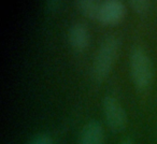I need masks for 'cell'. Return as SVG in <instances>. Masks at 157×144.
Segmentation results:
<instances>
[{
  "instance_id": "cell-1",
  "label": "cell",
  "mask_w": 157,
  "mask_h": 144,
  "mask_svg": "<svg viewBox=\"0 0 157 144\" xmlns=\"http://www.w3.org/2000/svg\"><path fill=\"white\" fill-rule=\"evenodd\" d=\"M121 47V40L116 37H108L101 42L92 68L93 80L97 83L103 82L111 73Z\"/></svg>"
},
{
  "instance_id": "cell-2",
  "label": "cell",
  "mask_w": 157,
  "mask_h": 144,
  "mask_svg": "<svg viewBox=\"0 0 157 144\" xmlns=\"http://www.w3.org/2000/svg\"><path fill=\"white\" fill-rule=\"evenodd\" d=\"M130 74L135 86L139 90L150 87L153 80V66L151 58L141 47H136L130 55Z\"/></svg>"
},
{
  "instance_id": "cell-3",
  "label": "cell",
  "mask_w": 157,
  "mask_h": 144,
  "mask_svg": "<svg viewBox=\"0 0 157 144\" xmlns=\"http://www.w3.org/2000/svg\"><path fill=\"white\" fill-rule=\"evenodd\" d=\"M102 110L105 122L113 132H122L127 127V114L120 101L112 96H105L102 100Z\"/></svg>"
},
{
  "instance_id": "cell-4",
  "label": "cell",
  "mask_w": 157,
  "mask_h": 144,
  "mask_svg": "<svg viewBox=\"0 0 157 144\" xmlns=\"http://www.w3.org/2000/svg\"><path fill=\"white\" fill-rule=\"evenodd\" d=\"M126 15V8L121 0H103L98 21L105 26L121 24Z\"/></svg>"
},
{
  "instance_id": "cell-5",
  "label": "cell",
  "mask_w": 157,
  "mask_h": 144,
  "mask_svg": "<svg viewBox=\"0 0 157 144\" xmlns=\"http://www.w3.org/2000/svg\"><path fill=\"white\" fill-rule=\"evenodd\" d=\"M90 31L82 23H75L68 30V42L76 52H83L90 45Z\"/></svg>"
},
{
  "instance_id": "cell-6",
  "label": "cell",
  "mask_w": 157,
  "mask_h": 144,
  "mask_svg": "<svg viewBox=\"0 0 157 144\" xmlns=\"http://www.w3.org/2000/svg\"><path fill=\"white\" fill-rule=\"evenodd\" d=\"M105 130L98 120L92 119L84 125L80 135V144H103Z\"/></svg>"
},
{
  "instance_id": "cell-7",
  "label": "cell",
  "mask_w": 157,
  "mask_h": 144,
  "mask_svg": "<svg viewBox=\"0 0 157 144\" xmlns=\"http://www.w3.org/2000/svg\"><path fill=\"white\" fill-rule=\"evenodd\" d=\"M102 1L100 0H76V8L82 15L93 21H98Z\"/></svg>"
},
{
  "instance_id": "cell-8",
  "label": "cell",
  "mask_w": 157,
  "mask_h": 144,
  "mask_svg": "<svg viewBox=\"0 0 157 144\" xmlns=\"http://www.w3.org/2000/svg\"><path fill=\"white\" fill-rule=\"evenodd\" d=\"M131 8L139 14H145L150 9V0H129Z\"/></svg>"
},
{
  "instance_id": "cell-9",
  "label": "cell",
  "mask_w": 157,
  "mask_h": 144,
  "mask_svg": "<svg viewBox=\"0 0 157 144\" xmlns=\"http://www.w3.org/2000/svg\"><path fill=\"white\" fill-rule=\"evenodd\" d=\"M26 144H53V139L48 135H38L29 140Z\"/></svg>"
},
{
  "instance_id": "cell-10",
  "label": "cell",
  "mask_w": 157,
  "mask_h": 144,
  "mask_svg": "<svg viewBox=\"0 0 157 144\" xmlns=\"http://www.w3.org/2000/svg\"><path fill=\"white\" fill-rule=\"evenodd\" d=\"M46 8L50 12H55L59 9L61 5V0H45Z\"/></svg>"
},
{
  "instance_id": "cell-11",
  "label": "cell",
  "mask_w": 157,
  "mask_h": 144,
  "mask_svg": "<svg viewBox=\"0 0 157 144\" xmlns=\"http://www.w3.org/2000/svg\"><path fill=\"white\" fill-rule=\"evenodd\" d=\"M120 144H133V141L130 139V138H127V139H124Z\"/></svg>"
}]
</instances>
